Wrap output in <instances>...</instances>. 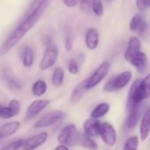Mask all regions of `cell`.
<instances>
[{
  "label": "cell",
  "mask_w": 150,
  "mask_h": 150,
  "mask_svg": "<svg viewBox=\"0 0 150 150\" xmlns=\"http://www.w3.org/2000/svg\"><path fill=\"white\" fill-rule=\"evenodd\" d=\"M8 107L11 109L13 117H15L16 115H18V114L20 112L21 105H20V103H19L18 100H17V99H12V100L10 101V103H9V105H8Z\"/></svg>",
  "instance_id": "obj_30"
},
{
  "label": "cell",
  "mask_w": 150,
  "mask_h": 150,
  "mask_svg": "<svg viewBox=\"0 0 150 150\" xmlns=\"http://www.w3.org/2000/svg\"><path fill=\"white\" fill-rule=\"evenodd\" d=\"M48 4L49 0H47L34 12L26 16L25 18L21 22V24L14 29V31L9 35V37L0 47V58L9 53L22 40V38L39 22L40 17L48 7Z\"/></svg>",
  "instance_id": "obj_1"
},
{
  "label": "cell",
  "mask_w": 150,
  "mask_h": 150,
  "mask_svg": "<svg viewBox=\"0 0 150 150\" xmlns=\"http://www.w3.org/2000/svg\"><path fill=\"white\" fill-rule=\"evenodd\" d=\"M77 144L90 150H97L98 148V144L96 143V142L94 140H92L91 137H89L85 134H80Z\"/></svg>",
  "instance_id": "obj_23"
},
{
  "label": "cell",
  "mask_w": 150,
  "mask_h": 150,
  "mask_svg": "<svg viewBox=\"0 0 150 150\" xmlns=\"http://www.w3.org/2000/svg\"><path fill=\"white\" fill-rule=\"evenodd\" d=\"M110 69V63L108 62H104L101 63L98 69L92 73V75L86 79V87L87 90L95 88L98 86L108 75Z\"/></svg>",
  "instance_id": "obj_6"
},
{
  "label": "cell",
  "mask_w": 150,
  "mask_h": 150,
  "mask_svg": "<svg viewBox=\"0 0 150 150\" xmlns=\"http://www.w3.org/2000/svg\"><path fill=\"white\" fill-rule=\"evenodd\" d=\"M100 122L98 120L90 118L86 120L83 123V131L85 135L89 137H96L98 135V127H99Z\"/></svg>",
  "instance_id": "obj_15"
},
{
  "label": "cell",
  "mask_w": 150,
  "mask_h": 150,
  "mask_svg": "<svg viewBox=\"0 0 150 150\" xmlns=\"http://www.w3.org/2000/svg\"><path fill=\"white\" fill-rule=\"evenodd\" d=\"M146 110V105L144 104V102L140 103L138 105L127 106L128 115L127 119V127L128 129L134 128L137 126L139 120L142 119Z\"/></svg>",
  "instance_id": "obj_7"
},
{
  "label": "cell",
  "mask_w": 150,
  "mask_h": 150,
  "mask_svg": "<svg viewBox=\"0 0 150 150\" xmlns=\"http://www.w3.org/2000/svg\"><path fill=\"white\" fill-rule=\"evenodd\" d=\"M138 147H139V138L137 136H132L126 141L123 150H137Z\"/></svg>",
  "instance_id": "obj_27"
},
{
  "label": "cell",
  "mask_w": 150,
  "mask_h": 150,
  "mask_svg": "<svg viewBox=\"0 0 150 150\" xmlns=\"http://www.w3.org/2000/svg\"><path fill=\"white\" fill-rule=\"evenodd\" d=\"M150 132V111L149 108L145 111L142 117V121L140 125V135L142 142L146 141L149 135Z\"/></svg>",
  "instance_id": "obj_16"
},
{
  "label": "cell",
  "mask_w": 150,
  "mask_h": 150,
  "mask_svg": "<svg viewBox=\"0 0 150 150\" xmlns=\"http://www.w3.org/2000/svg\"><path fill=\"white\" fill-rule=\"evenodd\" d=\"M141 47H142V42H141L140 39L136 36L131 37V39L129 40L127 47L126 49L125 54H124L126 61L130 62V60L133 58V56L140 51Z\"/></svg>",
  "instance_id": "obj_14"
},
{
  "label": "cell",
  "mask_w": 150,
  "mask_h": 150,
  "mask_svg": "<svg viewBox=\"0 0 150 150\" xmlns=\"http://www.w3.org/2000/svg\"><path fill=\"white\" fill-rule=\"evenodd\" d=\"M68 69L69 72L72 75H76L79 71V66H78V62L76 59H71L69 62L68 65Z\"/></svg>",
  "instance_id": "obj_33"
},
{
  "label": "cell",
  "mask_w": 150,
  "mask_h": 150,
  "mask_svg": "<svg viewBox=\"0 0 150 150\" xmlns=\"http://www.w3.org/2000/svg\"><path fill=\"white\" fill-rule=\"evenodd\" d=\"M0 140H1V138H0Z\"/></svg>",
  "instance_id": "obj_39"
},
{
  "label": "cell",
  "mask_w": 150,
  "mask_h": 150,
  "mask_svg": "<svg viewBox=\"0 0 150 150\" xmlns=\"http://www.w3.org/2000/svg\"><path fill=\"white\" fill-rule=\"evenodd\" d=\"M91 11L98 17H101L104 13V6L101 0H91Z\"/></svg>",
  "instance_id": "obj_28"
},
{
  "label": "cell",
  "mask_w": 150,
  "mask_h": 150,
  "mask_svg": "<svg viewBox=\"0 0 150 150\" xmlns=\"http://www.w3.org/2000/svg\"><path fill=\"white\" fill-rule=\"evenodd\" d=\"M80 134L74 124H69L62 129L57 136V142L66 146H75L78 143Z\"/></svg>",
  "instance_id": "obj_3"
},
{
  "label": "cell",
  "mask_w": 150,
  "mask_h": 150,
  "mask_svg": "<svg viewBox=\"0 0 150 150\" xmlns=\"http://www.w3.org/2000/svg\"><path fill=\"white\" fill-rule=\"evenodd\" d=\"M133 74L131 71H124L116 76L111 78L105 85L104 90L107 92L119 91L126 87L132 80Z\"/></svg>",
  "instance_id": "obj_4"
},
{
  "label": "cell",
  "mask_w": 150,
  "mask_h": 150,
  "mask_svg": "<svg viewBox=\"0 0 150 150\" xmlns=\"http://www.w3.org/2000/svg\"><path fill=\"white\" fill-rule=\"evenodd\" d=\"M48 139V134L46 132L39 133L35 135H33L26 140H24L22 149L24 150H34L43 145Z\"/></svg>",
  "instance_id": "obj_11"
},
{
  "label": "cell",
  "mask_w": 150,
  "mask_h": 150,
  "mask_svg": "<svg viewBox=\"0 0 150 150\" xmlns=\"http://www.w3.org/2000/svg\"><path fill=\"white\" fill-rule=\"evenodd\" d=\"M98 135L108 147H113L117 142V132L109 123H101L98 127Z\"/></svg>",
  "instance_id": "obj_9"
},
{
  "label": "cell",
  "mask_w": 150,
  "mask_h": 150,
  "mask_svg": "<svg viewBox=\"0 0 150 150\" xmlns=\"http://www.w3.org/2000/svg\"><path fill=\"white\" fill-rule=\"evenodd\" d=\"M82 11L85 13H90L91 11V0H78Z\"/></svg>",
  "instance_id": "obj_34"
},
{
  "label": "cell",
  "mask_w": 150,
  "mask_h": 150,
  "mask_svg": "<svg viewBox=\"0 0 150 150\" xmlns=\"http://www.w3.org/2000/svg\"><path fill=\"white\" fill-rule=\"evenodd\" d=\"M62 2L68 7H75L78 4V0H62Z\"/></svg>",
  "instance_id": "obj_36"
},
{
  "label": "cell",
  "mask_w": 150,
  "mask_h": 150,
  "mask_svg": "<svg viewBox=\"0 0 150 150\" xmlns=\"http://www.w3.org/2000/svg\"><path fill=\"white\" fill-rule=\"evenodd\" d=\"M105 1L106 3H108V4H110V3H112V2H113L114 0H105Z\"/></svg>",
  "instance_id": "obj_38"
},
{
  "label": "cell",
  "mask_w": 150,
  "mask_h": 150,
  "mask_svg": "<svg viewBox=\"0 0 150 150\" xmlns=\"http://www.w3.org/2000/svg\"><path fill=\"white\" fill-rule=\"evenodd\" d=\"M34 62V51L33 49L27 46L24 48L22 54V63L25 68H31Z\"/></svg>",
  "instance_id": "obj_21"
},
{
  "label": "cell",
  "mask_w": 150,
  "mask_h": 150,
  "mask_svg": "<svg viewBox=\"0 0 150 150\" xmlns=\"http://www.w3.org/2000/svg\"><path fill=\"white\" fill-rule=\"evenodd\" d=\"M59 56V52L57 47L53 43L47 46V48L43 54L42 59L40 63V69L41 70H46L55 64Z\"/></svg>",
  "instance_id": "obj_8"
},
{
  "label": "cell",
  "mask_w": 150,
  "mask_h": 150,
  "mask_svg": "<svg viewBox=\"0 0 150 150\" xmlns=\"http://www.w3.org/2000/svg\"><path fill=\"white\" fill-rule=\"evenodd\" d=\"M12 117H13L12 112L11 109L8 107V105L5 106L3 105H0V118L4 120H9Z\"/></svg>",
  "instance_id": "obj_32"
},
{
  "label": "cell",
  "mask_w": 150,
  "mask_h": 150,
  "mask_svg": "<svg viewBox=\"0 0 150 150\" xmlns=\"http://www.w3.org/2000/svg\"><path fill=\"white\" fill-rule=\"evenodd\" d=\"M109 111H110V105L105 102L101 103V104L98 105L93 109V111L91 112V118L98 120V119L105 116L109 112Z\"/></svg>",
  "instance_id": "obj_20"
},
{
  "label": "cell",
  "mask_w": 150,
  "mask_h": 150,
  "mask_svg": "<svg viewBox=\"0 0 150 150\" xmlns=\"http://www.w3.org/2000/svg\"><path fill=\"white\" fill-rule=\"evenodd\" d=\"M24 143V140L23 139H19L17 141H14L7 145H5L2 150H19V149L22 148V145Z\"/></svg>",
  "instance_id": "obj_31"
},
{
  "label": "cell",
  "mask_w": 150,
  "mask_h": 150,
  "mask_svg": "<svg viewBox=\"0 0 150 150\" xmlns=\"http://www.w3.org/2000/svg\"><path fill=\"white\" fill-rule=\"evenodd\" d=\"M66 114L62 111L59 110H53L51 112H48L45 115H43L35 124L34 127L38 129L41 128H47L49 127L60 121H62L65 118Z\"/></svg>",
  "instance_id": "obj_5"
},
{
  "label": "cell",
  "mask_w": 150,
  "mask_h": 150,
  "mask_svg": "<svg viewBox=\"0 0 150 150\" xmlns=\"http://www.w3.org/2000/svg\"><path fill=\"white\" fill-rule=\"evenodd\" d=\"M49 105L48 100L39 99L33 101L27 108L25 112V120H31L38 116L47 105Z\"/></svg>",
  "instance_id": "obj_12"
},
{
  "label": "cell",
  "mask_w": 150,
  "mask_h": 150,
  "mask_svg": "<svg viewBox=\"0 0 150 150\" xmlns=\"http://www.w3.org/2000/svg\"><path fill=\"white\" fill-rule=\"evenodd\" d=\"M130 62L134 67L136 68L139 73H145L148 70L149 60L147 54L143 52L139 51L137 54H135L130 60Z\"/></svg>",
  "instance_id": "obj_13"
},
{
  "label": "cell",
  "mask_w": 150,
  "mask_h": 150,
  "mask_svg": "<svg viewBox=\"0 0 150 150\" xmlns=\"http://www.w3.org/2000/svg\"><path fill=\"white\" fill-rule=\"evenodd\" d=\"M47 0H33V3L31 4V5L29 6L27 11H26V14H25V17L32 14L33 12H34L36 10H38L40 6H42Z\"/></svg>",
  "instance_id": "obj_29"
},
{
  "label": "cell",
  "mask_w": 150,
  "mask_h": 150,
  "mask_svg": "<svg viewBox=\"0 0 150 150\" xmlns=\"http://www.w3.org/2000/svg\"><path fill=\"white\" fill-rule=\"evenodd\" d=\"M62 33L64 38V45L66 51L69 52L73 47V37H72V31L69 26L64 25L62 27Z\"/></svg>",
  "instance_id": "obj_24"
},
{
  "label": "cell",
  "mask_w": 150,
  "mask_h": 150,
  "mask_svg": "<svg viewBox=\"0 0 150 150\" xmlns=\"http://www.w3.org/2000/svg\"><path fill=\"white\" fill-rule=\"evenodd\" d=\"M149 95L150 76L147 75L145 78L136 80L132 84L127 98V106L144 102L149 98Z\"/></svg>",
  "instance_id": "obj_2"
},
{
  "label": "cell",
  "mask_w": 150,
  "mask_h": 150,
  "mask_svg": "<svg viewBox=\"0 0 150 150\" xmlns=\"http://www.w3.org/2000/svg\"><path fill=\"white\" fill-rule=\"evenodd\" d=\"M87 91V87H86V79H84L83 81H82L80 83H78L75 89L73 90L72 93H71V96H70V100L74 103H76L78 101H80L85 91Z\"/></svg>",
  "instance_id": "obj_19"
},
{
  "label": "cell",
  "mask_w": 150,
  "mask_h": 150,
  "mask_svg": "<svg viewBox=\"0 0 150 150\" xmlns=\"http://www.w3.org/2000/svg\"><path fill=\"white\" fill-rule=\"evenodd\" d=\"M54 150H69V147L68 146H66V145H62V144H60V145H58Z\"/></svg>",
  "instance_id": "obj_37"
},
{
  "label": "cell",
  "mask_w": 150,
  "mask_h": 150,
  "mask_svg": "<svg viewBox=\"0 0 150 150\" xmlns=\"http://www.w3.org/2000/svg\"><path fill=\"white\" fill-rule=\"evenodd\" d=\"M64 80V70L61 67H57L54 69L53 76H52V83L54 86L59 87L63 83Z\"/></svg>",
  "instance_id": "obj_25"
},
{
  "label": "cell",
  "mask_w": 150,
  "mask_h": 150,
  "mask_svg": "<svg viewBox=\"0 0 150 150\" xmlns=\"http://www.w3.org/2000/svg\"><path fill=\"white\" fill-rule=\"evenodd\" d=\"M99 43V35L95 28H90L85 35V44L90 50H94Z\"/></svg>",
  "instance_id": "obj_18"
},
{
  "label": "cell",
  "mask_w": 150,
  "mask_h": 150,
  "mask_svg": "<svg viewBox=\"0 0 150 150\" xmlns=\"http://www.w3.org/2000/svg\"><path fill=\"white\" fill-rule=\"evenodd\" d=\"M1 76L3 81L6 83L7 87L11 91H19L23 88V83L20 79L16 77L11 69L4 68L1 71Z\"/></svg>",
  "instance_id": "obj_10"
},
{
  "label": "cell",
  "mask_w": 150,
  "mask_h": 150,
  "mask_svg": "<svg viewBox=\"0 0 150 150\" xmlns=\"http://www.w3.org/2000/svg\"><path fill=\"white\" fill-rule=\"evenodd\" d=\"M47 90V83L44 80H37L33 83L32 87V93L34 97H41L43 96Z\"/></svg>",
  "instance_id": "obj_22"
},
{
  "label": "cell",
  "mask_w": 150,
  "mask_h": 150,
  "mask_svg": "<svg viewBox=\"0 0 150 150\" xmlns=\"http://www.w3.org/2000/svg\"><path fill=\"white\" fill-rule=\"evenodd\" d=\"M20 128V123L18 121H11L5 123L0 127V138H7L16 134Z\"/></svg>",
  "instance_id": "obj_17"
},
{
  "label": "cell",
  "mask_w": 150,
  "mask_h": 150,
  "mask_svg": "<svg viewBox=\"0 0 150 150\" xmlns=\"http://www.w3.org/2000/svg\"><path fill=\"white\" fill-rule=\"evenodd\" d=\"M150 5V0H136V6L139 11H143Z\"/></svg>",
  "instance_id": "obj_35"
},
{
  "label": "cell",
  "mask_w": 150,
  "mask_h": 150,
  "mask_svg": "<svg viewBox=\"0 0 150 150\" xmlns=\"http://www.w3.org/2000/svg\"><path fill=\"white\" fill-rule=\"evenodd\" d=\"M144 19L142 18V16L141 14H136L135 16L133 17L130 25H129V28L131 31L133 32H136L140 29V27L142 26V25L143 24Z\"/></svg>",
  "instance_id": "obj_26"
}]
</instances>
